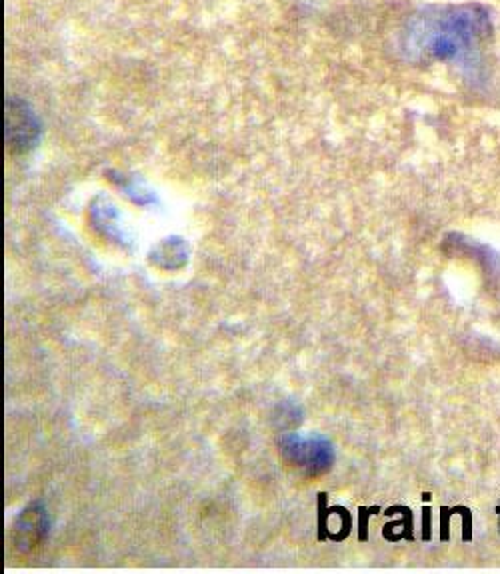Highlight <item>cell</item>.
<instances>
[{
  "label": "cell",
  "instance_id": "30bf717a",
  "mask_svg": "<svg viewBox=\"0 0 500 574\" xmlns=\"http://www.w3.org/2000/svg\"><path fill=\"white\" fill-rule=\"evenodd\" d=\"M496 513H498V518H500V505H498V508H496ZM498 532H500V524H498Z\"/></svg>",
  "mask_w": 500,
  "mask_h": 574
},
{
  "label": "cell",
  "instance_id": "8992f818",
  "mask_svg": "<svg viewBox=\"0 0 500 574\" xmlns=\"http://www.w3.org/2000/svg\"><path fill=\"white\" fill-rule=\"evenodd\" d=\"M455 514L463 516V540L471 542L472 540V513L466 506H455Z\"/></svg>",
  "mask_w": 500,
  "mask_h": 574
},
{
  "label": "cell",
  "instance_id": "ba28073f",
  "mask_svg": "<svg viewBox=\"0 0 500 574\" xmlns=\"http://www.w3.org/2000/svg\"><path fill=\"white\" fill-rule=\"evenodd\" d=\"M375 513H378V506H375V508H361V514H359V518H361V540H367V518L370 516V514H375Z\"/></svg>",
  "mask_w": 500,
  "mask_h": 574
},
{
  "label": "cell",
  "instance_id": "52a82bcc",
  "mask_svg": "<svg viewBox=\"0 0 500 574\" xmlns=\"http://www.w3.org/2000/svg\"><path fill=\"white\" fill-rule=\"evenodd\" d=\"M455 514V510L452 508H447V506H442L440 508V526H442V532H440V538L447 542L450 538V529H448V521H450V516Z\"/></svg>",
  "mask_w": 500,
  "mask_h": 574
},
{
  "label": "cell",
  "instance_id": "6da1fadb",
  "mask_svg": "<svg viewBox=\"0 0 500 574\" xmlns=\"http://www.w3.org/2000/svg\"><path fill=\"white\" fill-rule=\"evenodd\" d=\"M490 36L492 20L482 4L431 6L410 20L404 54L410 60L455 62L471 81H480Z\"/></svg>",
  "mask_w": 500,
  "mask_h": 574
},
{
  "label": "cell",
  "instance_id": "7a4b0ae2",
  "mask_svg": "<svg viewBox=\"0 0 500 574\" xmlns=\"http://www.w3.org/2000/svg\"><path fill=\"white\" fill-rule=\"evenodd\" d=\"M279 450L284 460L303 468L311 476L329 473L332 462H335V449L321 434L300 436L290 433L279 441Z\"/></svg>",
  "mask_w": 500,
  "mask_h": 574
},
{
  "label": "cell",
  "instance_id": "3957f363",
  "mask_svg": "<svg viewBox=\"0 0 500 574\" xmlns=\"http://www.w3.org/2000/svg\"><path fill=\"white\" fill-rule=\"evenodd\" d=\"M6 139H9V147L25 153L35 145L38 139V121L25 102L9 100V108H6Z\"/></svg>",
  "mask_w": 500,
  "mask_h": 574
},
{
  "label": "cell",
  "instance_id": "9c48e42d",
  "mask_svg": "<svg viewBox=\"0 0 500 574\" xmlns=\"http://www.w3.org/2000/svg\"><path fill=\"white\" fill-rule=\"evenodd\" d=\"M423 518H425V534H423V538L428 540V538H431V508H425L423 510Z\"/></svg>",
  "mask_w": 500,
  "mask_h": 574
},
{
  "label": "cell",
  "instance_id": "5b68a950",
  "mask_svg": "<svg viewBox=\"0 0 500 574\" xmlns=\"http://www.w3.org/2000/svg\"><path fill=\"white\" fill-rule=\"evenodd\" d=\"M187 254L188 252L185 249L182 238H171V241H164L163 244L156 246L153 252V260L163 268H172L171 260H174V267L179 268L187 262Z\"/></svg>",
  "mask_w": 500,
  "mask_h": 574
},
{
  "label": "cell",
  "instance_id": "277c9868",
  "mask_svg": "<svg viewBox=\"0 0 500 574\" xmlns=\"http://www.w3.org/2000/svg\"><path fill=\"white\" fill-rule=\"evenodd\" d=\"M49 532V514L41 505L28 506L14 524V546L20 553H28L38 546Z\"/></svg>",
  "mask_w": 500,
  "mask_h": 574
}]
</instances>
